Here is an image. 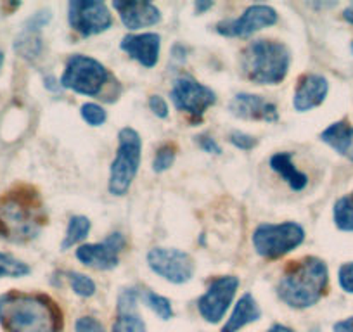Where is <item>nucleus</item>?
I'll return each instance as SVG.
<instances>
[{
  "instance_id": "nucleus-1",
  "label": "nucleus",
  "mask_w": 353,
  "mask_h": 332,
  "mask_svg": "<svg viewBox=\"0 0 353 332\" xmlns=\"http://www.w3.org/2000/svg\"><path fill=\"white\" fill-rule=\"evenodd\" d=\"M0 324L6 332H61L63 313L46 294L14 291L0 296Z\"/></svg>"
},
{
  "instance_id": "nucleus-2",
  "label": "nucleus",
  "mask_w": 353,
  "mask_h": 332,
  "mask_svg": "<svg viewBox=\"0 0 353 332\" xmlns=\"http://www.w3.org/2000/svg\"><path fill=\"white\" fill-rule=\"evenodd\" d=\"M42 223V206L32 189L12 191L0 201V237L26 242L40 232Z\"/></svg>"
},
{
  "instance_id": "nucleus-3",
  "label": "nucleus",
  "mask_w": 353,
  "mask_h": 332,
  "mask_svg": "<svg viewBox=\"0 0 353 332\" xmlns=\"http://www.w3.org/2000/svg\"><path fill=\"white\" fill-rule=\"evenodd\" d=\"M327 267L322 260L308 256L294 262L277 286V294L293 308L314 307L327 289Z\"/></svg>"
},
{
  "instance_id": "nucleus-4",
  "label": "nucleus",
  "mask_w": 353,
  "mask_h": 332,
  "mask_svg": "<svg viewBox=\"0 0 353 332\" xmlns=\"http://www.w3.org/2000/svg\"><path fill=\"white\" fill-rule=\"evenodd\" d=\"M290 50L284 43L256 40L250 43L241 57L248 80L261 85H276L284 80L290 70Z\"/></svg>"
},
{
  "instance_id": "nucleus-5",
  "label": "nucleus",
  "mask_w": 353,
  "mask_h": 332,
  "mask_svg": "<svg viewBox=\"0 0 353 332\" xmlns=\"http://www.w3.org/2000/svg\"><path fill=\"white\" fill-rule=\"evenodd\" d=\"M117 158L111 165L110 192L113 196H123L130 189L141 165V137L134 128H123L118 135Z\"/></svg>"
},
{
  "instance_id": "nucleus-6",
  "label": "nucleus",
  "mask_w": 353,
  "mask_h": 332,
  "mask_svg": "<svg viewBox=\"0 0 353 332\" xmlns=\"http://www.w3.org/2000/svg\"><path fill=\"white\" fill-rule=\"evenodd\" d=\"M305 239L303 227L294 222L263 223L253 234L254 249L263 258H281L300 246Z\"/></svg>"
},
{
  "instance_id": "nucleus-7",
  "label": "nucleus",
  "mask_w": 353,
  "mask_h": 332,
  "mask_svg": "<svg viewBox=\"0 0 353 332\" xmlns=\"http://www.w3.org/2000/svg\"><path fill=\"white\" fill-rule=\"evenodd\" d=\"M108 70L92 57L71 56L68 59L64 73L61 76V85L81 96H97L106 85Z\"/></svg>"
},
{
  "instance_id": "nucleus-8",
  "label": "nucleus",
  "mask_w": 353,
  "mask_h": 332,
  "mask_svg": "<svg viewBox=\"0 0 353 332\" xmlns=\"http://www.w3.org/2000/svg\"><path fill=\"white\" fill-rule=\"evenodd\" d=\"M148 263L154 273L172 284H184L192 279L194 262L188 253L173 247H154L148 253Z\"/></svg>"
},
{
  "instance_id": "nucleus-9",
  "label": "nucleus",
  "mask_w": 353,
  "mask_h": 332,
  "mask_svg": "<svg viewBox=\"0 0 353 332\" xmlns=\"http://www.w3.org/2000/svg\"><path fill=\"white\" fill-rule=\"evenodd\" d=\"M170 97H172L176 110L191 114V118H194L196 121L201 120L206 110L216 101L213 90L201 85L199 81H196L191 76H182L175 80Z\"/></svg>"
},
{
  "instance_id": "nucleus-10",
  "label": "nucleus",
  "mask_w": 353,
  "mask_h": 332,
  "mask_svg": "<svg viewBox=\"0 0 353 332\" xmlns=\"http://www.w3.org/2000/svg\"><path fill=\"white\" fill-rule=\"evenodd\" d=\"M68 19L74 32L92 37L106 32L111 26V12L106 4L96 0H73L68 9Z\"/></svg>"
},
{
  "instance_id": "nucleus-11",
  "label": "nucleus",
  "mask_w": 353,
  "mask_h": 332,
  "mask_svg": "<svg viewBox=\"0 0 353 332\" xmlns=\"http://www.w3.org/2000/svg\"><path fill=\"white\" fill-rule=\"evenodd\" d=\"M239 280L237 277H219L208 286L206 293L199 298L198 310L201 317L210 324H216L223 318L225 311L229 310L234 296H236Z\"/></svg>"
},
{
  "instance_id": "nucleus-12",
  "label": "nucleus",
  "mask_w": 353,
  "mask_h": 332,
  "mask_svg": "<svg viewBox=\"0 0 353 332\" xmlns=\"http://www.w3.org/2000/svg\"><path fill=\"white\" fill-rule=\"evenodd\" d=\"M277 12L270 6L254 4L248 8L243 14L232 21H223L216 25V32L225 37H250L258 30L276 25Z\"/></svg>"
},
{
  "instance_id": "nucleus-13",
  "label": "nucleus",
  "mask_w": 353,
  "mask_h": 332,
  "mask_svg": "<svg viewBox=\"0 0 353 332\" xmlns=\"http://www.w3.org/2000/svg\"><path fill=\"white\" fill-rule=\"evenodd\" d=\"M125 237L120 232H114L106 240L99 244H85L77 249V258L85 267L96 270H111L118 265L120 251H123Z\"/></svg>"
},
{
  "instance_id": "nucleus-14",
  "label": "nucleus",
  "mask_w": 353,
  "mask_h": 332,
  "mask_svg": "<svg viewBox=\"0 0 353 332\" xmlns=\"http://www.w3.org/2000/svg\"><path fill=\"white\" fill-rule=\"evenodd\" d=\"M230 113L236 114L243 120H256V121H277L276 104L265 101L263 97L254 96V94H237L229 104Z\"/></svg>"
},
{
  "instance_id": "nucleus-15",
  "label": "nucleus",
  "mask_w": 353,
  "mask_h": 332,
  "mask_svg": "<svg viewBox=\"0 0 353 332\" xmlns=\"http://www.w3.org/2000/svg\"><path fill=\"white\" fill-rule=\"evenodd\" d=\"M113 8L120 14L121 23L128 30H141L156 25L161 19L158 8L151 2H113Z\"/></svg>"
},
{
  "instance_id": "nucleus-16",
  "label": "nucleus",
  "mask_w": 353,
  "mask_h": 332,
  "mask_svg": "<svg viewBox=\"0 0 353 332\" xmlns=\"http://www.w3.org/2000/svg\"><path fill=\"white\" fill-rule=\"evenodd\" d=\"M161 39L156 33H142V35H127L120 43V49L130 57L137 59L142 66H156L159 57Z\"/></svg>"
},
{
  "instance_id": "nucleus-17",
  "label": "nucleus",
  "mask_w": 353,
  "mask_h": 332,
  "mask_svg": "<svg viewBox=\"0 0 353 332\" xmlns=\"http://www.w3.org/2000/svg\"><path fill=\"white\" fill-rule=\"evenodd\" d=\"M329 83L321 74H305L300 78L294 92V107L298 111H308L312 107H317L324 103L327 96Z\"/></svg>"
},
{
  "instance_id": "nucleus-18",
  "label": "nucleus",
  "mask_w": 353,
  "mask_h": 332,
  "mask_svg": "<svg viewBox=\"0 0 353 332\" xmlns=\"http://www.w3.org/2000/svg\"><path fill=\"white\" fill-rule=\"evenodd\" d=\"M291 159H293L291 152H277L270 158V168L277 172L291 185L293 191H303L308 184V177L296 170V166L293 165Z\"/></svg>"
},
{
  "instance_id": "nucleus-19",
  "label": "nucleus",
  "mask_w": 353,
  "mask_h": 332,
  "mask_svg": "<svg viewBox=\"0 0 353 332\" xmlns=\"http://www.w3.org/2000/svg\"><path fill=\"white\" fill-rule=\"evenodd\" d=\"M261 315L260 308H258L256 301L253 300L251 294H244L239 301H237L236 308H234L232 315L227 320V324L223 325L222 332H237L239 329H243L244 325L251 324V322L258 320Z\"/></svg>"
},
{
  "instance_id": "nucleus-20",
  "label": "nucleus",
  "mask_w": 353,
  "mask_h": 332,
  "mask_svg": "<svg viewBox=\"0 0 353 332\" xmlns=\"http://www.w3.org/2000/svg\"><path fill=\"white\" fill-rule=\"evenodd\" d=\"M321 138L339 154H348L353 142V127L346 120L336 121L322 132Z\"/></svg>"
},
{
  "instance_id": "nucleus-21",
  "label": "nucleus",
  "mask_w": 353,
  "mask_h": 332,
  "mask_svg": "<svg viewBox=\"0 0 353 332\" xmlns=\"http://www.w3.org/2000/svg\"><path fill=\"white\" fill-rule=\"evenodd\" d=\"M88 230H90V220L87 216H73L68 223V230H66V237L61 242V249H70L71 246L78 244L80 240H83L85 237L88 236Z\"/></svg>"
},
{
  "instance_id": "nucleus-22",
  "label": "nucleus",
  "mask_w": 353,
  "mask_h": 332,
  "mask_svg": "<svg viewBox=\"0 0 353 332\" xmlns=\"http://www.w3.org/2000/svg\"><path fill=\"white\" fill-rule=\"evenodd\" d=\"M334 222L338 229L353 232V194L343 196L334 205Z\"/></svg>"
},
{
  "instance_id": "nucleus-23",
  "label": "nucleus",
  "mask_w": 353,
  "mask_h": 332,
  "mask_svg": "<svg viewBox=\"0 0 353 332\" xmlns=\"http://www.w3.org/2000/svg\"><path fill=\"white\" fill-rule=\"evenodd\" d=\"M141 300L158 315L159 318L163 320H170L173 317V310H172V304L166 298H163L161 294H156L154 291H141Z\"/></svg>"
},
{
  "instance_id": "nucleus-24",
  "label": "nucleus",
  "mask_w": 353,
  "mask_h": 332,
  "mask_svg": "<svg viewBox=\"0 0 353 332\" xmlns=\"http://www.w3.org/2000/svg\"><path fill=\"white\" fill-rule=\"evenodd\" d=\"M30 273V267L11 255L0 253V277H25Z\"/></svg>"
},
{
  "instance_id": "nucleus-25",
  "label": "nucleus",
  "mask_w": 353,
  "mask_h": 332,
  "mask_svg": "<svg viewBox=\"0 0 353 332\" xmlns=\"http://www.w3.org/2000/svg\"><path fill=\"white\" fill-rule=\"evenodd\" d=\"M113 332H145V324L137 313H120L113 324Z\"/></svg>"
},
{
  "instance_id": "nucleus-26",
  "label": "nucleus",
  "mask_w": 353,
  "mask_h": 332,
  "mask_svg": "<svg viewBox=\"0 0 353 332\" xmlns=\"http://www.w3.org/2000/svg\"><path fill=\"white\" fill-rule=\"evenodd\" d=\"M40 39L37 37V32H32V30H26L21 37L16 42V49L19 50V54H23V57H37L40 54Z\"/></svg>"
},
{
  "instance_id": "nucleus-27",
  "label": "nucleus",
  "mask_w": 353,
  "mask_h": 332,
  "mask_svg": "<svg viewBox=\"0 0 353 332\" xmlns=\"http://www.w3.org/2000/svg\"><path fill=\"white\" fill-rule=\"evenodd\" d=\"M70 282L74 293L81 298H90L94 296V293H96V284H94V280L88 276H83V273L71 272Z\"/></svg>"
},
{
  "instance_id": "nucleus-28",
  "label": "nucleus",
  "mask_w": 353,
  "mask_h": 332,
  "mask_svg": "<svg viewBox=\"0 0 353 332\" xmlns=\"http://www.w3.org/2000/svg\"><path fill=\"white\" fill-rule=\"evenodd\" d=\"M175 145L173 144H166L163 145V147L158 149V152H156V158H154V163H152V168H154V172H165L168 170L170 166L173 165V161H175Z\"/></svg>"
},
{
  "instance_id": "nucleus-29",
  "label": "nucleus",
  "mask_w": 353,
  "mask_h": 332,
  "mask_svg": "<svg viewBox=\"0 0 353 332\" xmlns=\"http://www.w3.org/2000/svg\"><path fill=\"white\" fill-rule=\"evenodd\" d=\"M80 113H81V118H83L88 125H92V127H101L108 118L106 111H104L99 104H94V103L83 104Z\"/></svg>"
},
{
  "instance_id": "nucleus-30",
  "label": "nucleus",
  "mask_w": 353,
  "mask_h": 332,
  "mask_svg": "<svg viewBox=\"0 0 353 332\" xmlns=\"http://www.w3.org/2000/svg\"><path fill=\"white\" fill-rule=\"evenodd\" d=\"M141 298L135 287H125L118 298V310L120 313H135V307H137V300Z\"/></svg>"
},
{
  "instance_id": "nucleus-31",
  "label": "nucleus",
  "mask_w": 353,
  "mask_h": 332,
  "mask_svg": "<svg viewBox=\"0 0 353 332\" xmlns=\"http://www.w3.org/2000/svg\"><path fill=\"white\" fill-rule=\"evenodd\" d=\"M229 141H230V144H234L236 147L243 149V151H250V149H253L254 145L258 144V141L253 137V135L243 134V132H232L229 137Z\"/></svg>"
},
{
  "instance_id": "nucleus-32",
  "label": "nucleus",
  "mask_w": 353,
  "mask_h": 332,
  "mask_svg": "<svg viewBox=\"0 0 353 332\" xmlns=\"http://www.w3.org/2000/svg\"><path fill=\"white\" fill-rule=\"evenodd\" d=\"M74 331L77 332H106L104 327L101 325L99 320L92 317H81L78 318L77 324H74Z\"/></svg>"
},
{
  "instance_id": "nucleus-33",
  "label": "nucleus",
  "mask_w": 353,
  "mask_h": 332,
  "mask_svg": "<svg viewBox=\"0 0 353 332\" xmlns=\"http://www.w3.org/2000/svg\"><path fill=\"white\" fill-rule=\"evenodd\" d=\"M339 286L346 293H353V263H346L339 269Z\"/></svg>"
},
{
  "instance_id": "nucleus-34",
  "label": "nucleus",
  "mask_w": 353,
  "mask_h": 332,
  "mask_svg": "<svg viewBox=\"0 0 353 332\" xmlns=\"http://www.w3.org/2000/svg\"><path fill=\"white\" fill-rule=\"evenodd\" d=\"M149 107H151V111L158 118L168 116V106H166V103L163 101V97H159V96L149 97Z\"/></svg>"
},
{
  "instance_id": "nucleus-35",
  "label": "nucleus",
  "mask_w": 353,
  "mask_h": 332,
  "mask_svg": "<svg viewBox=\"0 0 353 332\" xmlns=\"http://www.w3.org/2000/svg\"><path fill=\"white\" fill-rule=\"evenodd\" d=\"M198 142L205 152H210V154H220V152H222V149L216 144L215 138H212L210 135H201V137L198 138Z\"/></svg>"
},
{
  "instance_id": "nucleus-36",
  "label": "nucleus",
  "mask_w": 353,
  "mask_h": 332,
  "mask_svg": "<svg viewBox=\"0 0 353 332\" xmlns=\"http://www.w3.org/2000/svg\"><path fill=\"white\" fill-rule=\"evenodd\" d=\"M334 332H353V317L338 322L334 325Z\"/></svg>"
},
{
  "instance_id": "nucleus-37",
  "label": "nucleus",
  "mask_w": 353,
  "mask_h": 332,
  "mask_svg": "<svg viewBox=\"0 0 353 332\" xmlns=\"http://www.w3.org/2000/svg\"><path fill=\"white\" fill-rule=\"evenodd\" d=\"M343 18L353 25V6H350V8L345 9V12H343Z\"/></svg>"
},
{
  "instance_id": "nucleus-38",
  "label": "nucleus",
  "mask_w": 353,
  "mask_h": 332,
  "mask_svg": "<svg viewBox=\"0 0 353 332\" xmlns=\"http://www.w3.org/2000/svg\"><path fill=\"white\" fill-rule=\"evenodd\" d=\"M212 2H196V11L201 12V11H206V9L212 8Z\"/></svg>"
},
{
  "instance_id": "nucleus-39",
  "label": "nucleus",
  "mask_w": 353,
  "mask_h": 332,
  "mask_svg": "<svg viewBox=\"0 0 353 332\" xmlns=\"http://www.w3.org/2000/svg\"><path fill=\"white\" fill-rule=\"evenodd\" d=\"M269 332H294V331H293V329L284 327V325H279V324H277V325H274V327L270 329Z\"/></svg>"
},
{
  "instance_id": "nucleus-40",
  "label": "nucleus",
  "mask_w": 353,
  "mask_h": 332,
  "mask_svg": "<svg viewBox=\"0 0 353 332\" xmlns=\"http://www.w3.org/2000/svg\"><path fill=\"white\" fill-rule=\"evenodd\" d=\"M2 63H4V54H2V50H0V68H2Z\"/></svg>"
},
{
  "instance_id": "nucleus-41",
  "label": "nucleus",
  "mask_w": 353,
  "mask_h": 332,
  "mask_svg": "<svg viewBox=\"0 0 353 332\" xmlns=\"http://www.w3.org/2000/svg\"><path fill=\"white\" fill-rule=\"evenodd\" d=\"M348 158L352 159V161H353V149H350V152H348Z\"/></svg>"
},
{
  "instance_id": "nucleus-42",
  "label": "nucleus",
  "mask_w": 353,
  "mask_h": 332,
  "mask_svg": "<svg viewBox=\"0 0 353 332\" xmlns=\"http://www.w3.org/2000/svg\"><path fill=\"white\" fill-rule=\"evenodd\" d=\"M352 50H353V43H352Z\"/></svg>"
}]
</instances>
